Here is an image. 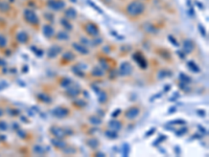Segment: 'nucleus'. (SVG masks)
Masks as SVG:
<instances>
[{
	"instance_id": "c85d7f7f",
	"label": "nucleus",
	"mask_w": 209,
	"mask_h": 157,
	"mask_svg": "<svg viewBox=\"0 0 209 157\" xmlns=\"http://www.w3.org/2000/svg\"><path fill=\"white\" fill-rule=\"evenodd\" d=\"M97 101H98L100 104H105V103L108 101V95H107V93L105 92V91H99Z\"/></svg>"
},
{
	"instance_id": "72a5a7b5",
	"label": "nucleus",
	"mask_w": 209,
	"mask_h": 157,
	"mask_svg": "<svg viewBox=\"0 0 209 157\" xmlns=\"http://www.w3.org/2000/svg\"><path fill=\"white\" fill-rule=\"evenodd\" d=\"M62 151H63V153H65V154H75V153H76L75 149H72L71 147H67V146Z\"/></svg>"
},
{
	"instance_id": "f8f14e48",
	"label": "nucleus",
	"mask_w": 209,
	"mask_h": 157,
	"mask_svg": "<svg viewBox=\"0 0 209 157\" xmlns=\"http://www.w3.org/2000/svg\"><path fill=\"white\" fill-rule=\"evenodd\" d=\"M65 93H66L67 95H68L69 97H71V99H74V97H76L77 95L81 93V89L79 88V87H67L66 88V91H65Z\"/></svg>"
},
{
	"instance_id": "f257e3e1",
	"label": "nucleus",
	"mask_w": 209,
	"mask_h": 157,
	"mask_svg": "<svg viewBox=\"0 0 209 157\" xmlns=\"http://www.w3.org/2000/svg\"><path fill=\"white\" fill-rule=\"evenodd\" d=\"M144 9L145 7L142 2H140V1H132V2L127 5L125 12L131 17H138L144 12Z\"/></svg>"
},
{
	"instance_id": "dca6fc26",
	"label": "nucleus",
	"mask_w": 209,
	"mask_h": 157,
	"mask_svg": "<svg viewBox=\"0 0 209 157\" xmlns=\"http://www.w3.org/2000/svg\"><path fill=\"white\" fill-rule=\"evenodd\" d=\"M76 16H77V13L73 7H69V9H67L66 11H65V17L68 18L69 20H73V19H75Z\"/></svg>"
},
{
	"instance_id": "423d86ee",
	"label": "nucleus",
	"mask_w": 209,
	"mask_h": 157,
	"mask_svg": "<svg viewBox=\"0 0 209 157\" xmlns=\"http://www.w3.org/2000/svg\"><path fill=\"white\" fill-rule=\"evenodd\" d=\"M140 114V108L139 107H131V108L127 109V111L125 112V117L128 120H135L136 117H138V115Z\"/></svg>"
},
{
	"instance_id": "5701e85b",
	"label": "nucleus",
	"mask_w": 209,
	"mask_h": 157,
	"mask_svg": "<svg viewBox=\"0 0 209 157\" xmlns=\"http://www.w3.org/2000/svg\"><path fill=\"white\" fill-rule=\"evenodd\" d=\"M71 70L73 71V73H74L75 75H77V77H85V73H84V71L82 70L81 68H79V65H73L72 67H71Z\"/></svg>"
},
{
	"instance_id": "de8ad7c7",
	"label": "nucleus",
	"mask_w": 209,
	"mask_h": 157,
	"mask_svg": "<svg viewBox=\"0 0 209 157\" xmlns=\"http://www.w3.org/2000/svg\"><path fill=\"white\" fill-rule=\"evenodd\" d=\"M101 41H103V40H101V38H97V40L95 39V40L92 42V44L93 45H98L99 43H101Z\"/></svg>"
},
{
	"instance_id": "0eeeda50",
	"label": "nucleus",
	"mask_w": 209,
	"mask_h": 157,
	"mask_svg": "<svg viewBox=\"0 0 209 157\" xmlns=\"http://www.w3.org/2000/svg\"><path fill=\"white\" fill-rule=\"evenodd\" d=\"M49 132H50V134L53 135V137H58V138H64L66 136L65 129L61 128L59 126H51L49 128Z\"/></svg>"
},
{
	"instance_id": "9b49d317",
	"label": "nucleus",
	"mask_w": 209,
	"mask_h": 157,
	"mask_svg": "<svg viewBox=\"0 0 209 157\" xmlns=\"http://www.w3.org/2000/svg\"><path fill=\"white\" fill-rule=\"evenodd\" d=\"M133 58H134V60L136 61L137 63H138L139 66H140L141 68H142V69L146 68V66H148V62H146V60L144 59V57H143V55H141L140 53H135V55H133Z\"/></svg>"
},
{
	"instance_id": "3c124183",
	"label": "nucleus",
	"mask_w": 209,
	"mask_h": 157,
	"mask_svg": "<svg viewBox=\"0 0 209 157\" xmlns=\"http://www.w3.org/2000/svg\"><path fill=\"white\" fill-rule=\"evenodd\" d=\"M95 156H98V157H105L106 156V154L103 152H96L95 153Z\"/></svg>"
},
{
	"instance_id": "4468645a",
	"label": "nucleus",
	"mask_w": 209,
	"mask_h": 157,
	"mask_svg": "<svg viewBox=\"0 0 209 157\" xmlns=\"http://www.w3.org/2000/svg\"><path fill=\"white\" fill-rule=\"evenodd\" d=\"M43 35L46 38H48V39L52 38L53 35H55V29H53V27L49 24H45L44 26H43Z\"/></svg>"
},
{
	"instance_id": "f03ea898",
	"label": "nucleus",
	"mask_w": 209,
	"mask_h": 157,
	"mask_svg": "<svg viewBox=\"0 0 209 157\" xmlns=\"http://www.w3.org/2000/svg\"><path fill=\"white\" fill-rule=\"evenodd\" d=\"M23 18L24 20L26 21L27 23L31 25H38L39 24V18L36 15V13L33 11L29 9H26L24 12H23Z\"/></svg>"
},
{
	"instance_id": "393cba45",
	"label": "nucleus",
	"mask_w": 209,
	"mask_h": 157,
	"mask_svg": "<svg viewBox=\"0 0 209 157\" xmlns=\"http://www.w3.org/2000/svg\"><path fill=\"white\" fill-rule=\"evenodd\" d=\"M69 39V35H68V33L67 31H59V33L57 34V40H60V41H66V40H68Z\"/></svg>"
},
{
	"instance_id": "58836bf2",
	"label": "nucleus",
	"mask_w": 209,
	"mask_h": 157,
	"mask_svg": "<svg viewBox=\"0 0 209 157\" xmlns=\"http://www.w3.org/2000/svg\"><path fill=\"white\" fill-rule=\"evenodd\" d=\"M99 63H100L101 66L105 68V70H108V69H109V65H108V63H107V61L105 60V59H100V60H99Z\"/></svg>"
},
{
	"instance_id": "7c9ffc66",
	"label": "nucleus",
	"mask_w": 209,
	"mask_h": 157,
	"mask_svg": "<svg viewBox=\"0 0 209 157\" xmlns=\"http://www.w3.org/2000/svg\"><path fill=\"white\" fill-rule=\"evenodd\" d=\"M61 24L64 26V28H65V31H71L72 29V25H71V23L69 22V21H67V20H65V19H62L61 20Z\"/></svg>"
},
{
	"instance_id": "4d7b16f0",
	"label": "nucleus",
	"mask_w": 209,
	"mask_h": 157,
	"mask_svg": "<svg viewBox=\"0 0 209 157\" xmlns=\"http://www.w3.org/2000/svg\"><path fill=\"white\" fill-rule=\"evenodd\" d=\"M168 88H170V86H166V87H165V91H168Z\"/></svg>"
},
{
	"instance_id": "ddd939ff",
	"label": "nucleus",
	"mask_w": 209,
	"mask_h": 157,
	"mask_svg": "<svg viewBox=\"0 0 209 157\" xmlns=\"http://www.w3.org/2000/svg\"><path fill=\"white\" fill-rule=\"evenodd\" d=\"M72 47L74 48V50H76L77 53H79L81 55H88L89 53V49L83 44H79V43L74 42V43H72Z\"/></svg>"
},
{
	"instance_id": "1a4fd4ad",
	"label": "nucleus",
	"mask_w": 209,
	"mask_h": 157,
	"mask_svg": "<svg viewBox=\"0 0 209 157\" xmlns=\"http://www.w3.org/2000/svg\"><path fill=\"white\" fill-rule=\"evenodd\" d=\"M62 51L61 46H58V45H52L48 48L47 50V57L49 59H53V58H57L58 55Z\"/></svg>"
},
{
	"instance_id": "412c9836",
	"label": "nucleus",
	"mask_w": 209,
	"mask_h": 157,
	"mask_svg": "<svg viewBox=\"0 0 209 157\" xmlns=\"http://www.w3.org/2000/svg\"><path fill=\"white\" fill-rule=\"evenodd\" d=\"M75 59V55L72 53L71 51H66L65 53H63L62 55V60H64L65 62H71Z\"/></svg>"
},
{
	"instance_id": "c756f323",
	"label": "nucleus",
	"mask_w": 209,
	"mask_h": 157,
	"mask_svg": "<svg viewBox=\"0 0 209 157\" xmlns=\"http://www.w3.org/2000/svg\"><path fill=\"white\" fill-rule=\"evenodd\" d=\"M179 79H180L181 83H184V84H188V83H190V77H188V75L185 74V73H183V72L180 73Z\"/></svg>"
},
{
	"instance_id": "a18cd8bd",
	"label": "nucleus",
	"mask_w": 209,
	"mask_h": 157,
	"mask_svg": "<svg viewBox=\"0 0 209 157\" xmlns=\"http://www.w3.org/2000/svg\"><path fill=\"white\" fill-rule=\"evenodd\" d=\"M199 28H200L201 31V34H202L203 37H206V31H205V28L202 26V25H199Z\"/></svg>"
},
{
	"instance_id": "864d4df0",
	"label": "nucleus",
	"mask_w": 209,
	"mask_h": 157,
	"mask_svg": "<svg viewBox=\"0 0 209 157\" xmlns=\"http://www.w3.org/2000/svg\"><path fill=\"white\" fill-rule=\"evenodd\" d=\"M82 42H83V43H85V44H90V42H89V41L88 40H85V38H82Z\"/></svg>"
},
{
	"instance_id": "b1692460",
	"label": "nucleus",
	"mask_w": 209,
	"mask_h": 157,
	"mask_svg": "<svg viewBox=\"0 0 209 157\" xmlns=\"http://www.w3.org/2000/svg\"><path fill=\"white\" fill-rule=\"evenodd\" d=\"M89 123L91 125H94V126H99L101 124V118L97 116V115H91L89 117Z\"/></svg>"
},
{
	"instance_id": "09e8293b",
	"label": "nucleus",
	"mask_w": 209,
	"mask_h": 157,
	"mask_svg": "<svg viewBox=\"0 0 209 157\" xmlns=\"http://www.w3.org/2000/svg\"><path fill=\"white\" fill-rule=\"evenodd\" d=\"M168 39H170V42H172L174 45H176V46H177V45H178V43H177V41L175 40V38H174V37H172V36H170V37H168Z\"/></svg>"
},
{
	"instance_id": "20e7f679",
	"label": "nucleus",
	"mask_w": 209,
	"mask_h": 157,
	"mask_svg": "<svg viewBox=\"0 0 209 157\" xmlns=\"http://www.w3.org/2000/svg\"><path fill=\"white\" fill-rule=\"evenodd\" d=\"M47 7L52 11H61L65 7L66 3L63 0H47Z\"/></svg>"
},
{
	"instance_id": "5fc2aeb1",
	"label": "nucleus",
	"mask_w": 209,
	"mask_h": 157,
	"mask_svg": "<svg viewBox=\"0 0 209 157\" xmlns=\"http://www.w3.org/2000/svg\"><path fill=\"white\" fill-rule=\"evenodd\" d=\"M175 151H176L177 154H180V152H181V151L179 150V147H175Z\"/></svg>"
},
{
	"instance_id": "aec40b11",
	"label": "nucleus",
	"mask_w": 209,
	"mask_h": 157,
	"mask_svg": "<svg viewBox=\"0 0 209 157\" xmlns=\"http://www.w3.org/2000/svg\"><path fill=\"white\" fill-rule=\"evenodd\" d=\"M37 99L40 101V102L44 103V104H49V103L51 102V99L49 97V95L45 94V93H38Z\"/></svg>"
},
{
	"instance_id": "39448f33",
	"label": "nucleus",
	"mask_w": 209,
	"mask_h": 157,
	"mask_svg": "<svg viewBox=\"0 0 209 157\" xmlns=\"http://www.w3.org/2000/svg\"><path fill=\"white\" fill-rule=\"evenodd\" d=\"M133 67L130 62H122L119 66V74L121 77H128L132 73Z\"/></svg>"
},
{
	"instance_id": "8fccbe9b",
	"label": "nucleus",
	"mask_w": 209,
	"mask_h": 157,
	"mask_svg": "<svg viewBox=\"0 0 209 157\" xmlns=\"http://www.w3.org/2000/svg\"><path fill=\"white\" fill-rule=\"evenodd\" d=\"M155 131H156V129H155V128H152V129H151V130H150V131H149V132H148V133H146V134H145V136H146V137L151 136V135H152V134H153V133H154V132H155Z\"/></svg>"
},
{
	"instance_id": "f704fd0d",
	"label": "nucleus",
	"mask_w": 209,
	"mask_h": 157,
	"mask_svg": "<svg viewBox=\"0 0 209 157\" xmlns=\"http://www.w3.org/2000/svg\"><path fill=\"white\" fill-rule=\"evenodd\" d=\"M33 150V153H35V154H38V155H42L43 153H44V149L42 148L41 146H35Z\"/></svg>"
},
{
	"instance_id": "a19ab883",
	"label": "nucleus",
	"mask_w": 209,
	"mask_h": 157,
	"mask_svg": "<svg viewBox=\"0 0 209 157\" xmlns=\"http://www.w3.org/2000/svg\"><path fill=\"white\" fill-rule=\"evenodd\" d=\"M88 3H89V4H91V7H94V9H96V11H97V12H99V13H100V14H101V13H103V11H101V9H99V7H96V5H95V4H94V3H93V2H92V1H90V0H88Z\"/></svg>"
},
{
	"instance_id": "13d9d810",
	"label": "nucleus",
	"mask_w": 209,
	"mask_h": 157,
	"mask_svg": "<svg viewBox=\"0 0 209 157\" xmlns=\"http://www.w3.org/2000/svg\"><path fill=\"white\" fill-rule=\"evenodd\" d=\"M2 114H3V111H2V110H0V116H1Z\"/></svg>"
},
{
	"instance_id": "2f4dec72",
	"label": "nucleus",
	"mask_w": 209,
	"mask_h": 157,
	"mask_svg": "<svg viewBox=\"0 0 209 157\" xmlns=\"http://www.w3.org/2000/svg\"><path fill=\"white\" fill-rule=\"evenodd\" d=\"M121 152H122L123 156H128L129 153H130V145L129 144H125L121 148Z\"/></svg>"
},
{
	"instance_id": "c9c22d12",
	"label": "nucleus",
	"mask_w": 209,
	"mask_h": 157,
	"mask_svg": "<svg viewBox=\"0 0 209 157\" xmlns=\"http://www.w3.org/2000/svg\"><path fill=\"white\" fill-rule=\"evenodd\" d=\"M9 9V5L7 3H4V2H0V11L2 12H7Z\"/></svg>"
},
{
	"instance_id": "a211bd4d",
	"label": "nucleus",
	"mask_w": 209,
	"mask_h": 157,
	"mask_svg": "<svg viewBox=\"0 0 209 157\" xmlns=\"http://www.w3.org/2000/svg\"><path fill=\"white\" fill-rule=\"evenodd\" d=\"M17 40L19 41L21 44H25V43L28 41V35H27V33H25V31H20L19 34L17 35Z\"/></svg>"
},
{
	"instance_id": "e433bc0d",
	"label": "nucleus",
	"mask_w": 209,
	"mask_h": 157,
	"mask_svg": "<svg viewBox=\"0 0 209 157\" xmlns=\"http://www.w3.org/2000/svg\"><path fill=\"white\" fill-rule=\"evenodd\" d=\"M185 120H170V125H185Z\"/></svg>"
},
{
	"instance_id": "4be33fe9",
	"label": "nucleus",
	"mask_w": 209,
	"mask_h": 157,
	"mask_svg": "<svg viewBox=\"0 0 209 157\" xmlns=\"http://www.w3.org/2000/svg\"><path fill=\"white\" fill-rule=\"evenodd\" d=\"M91 75L92 77H100L105 75V71L103 69H100L99 67H94L91 71Z\"/></svg>"
},
{
	"instance_id": "4c0bfd02",
	"label": "nucleus",
	"mask_w": 209,
	"mask_h": 157,
	"mask_svg": "<svg viewBox=\"0 0 209 157\" xmlns=\"http://www.w3.org/2000/svg\"><path fill=\"white\" fill-rule=\"evenodd\" d=\"M7 46V39L3 36H0V48Z\"/></svg>"
},
{
	"instance_id": "2eb2a0df",
	"label": "nucleus",
	"mask_w": 209,
	"mask_h": 157,
	"mask_svg": "<svg viewBox=\"0 0 209 157\" xmlns=\"http://www.w3.org/2000/svg\"><path fill=\"white\" fill-rule=\"evenodd\" d=\"M194 49V44L192 40H185L183 42V50L186 53H192V50Z\"/></svg>"
},
{
	"instance_id": "ea45409f",
	"label": "nucleus",
	"mask_w": 209,
	"mask_h": 157,
	"mask_svg": "<svg viewBox=\"0 0 209 157\" xmlns=\"http://www.w3.org/2000/svg\"><path fill=\"white\" fill-rule=\"evenodd\" d=\"M7 129V125L5 122H0V130L1 131H5Z\"/></svg>"
},
{
	"instance_id": "f3484780",
	"label": "nucleus",
	"mask_w": 209,
	"mask_h": 157,
	"mask_svg": "<svg viewBox=\"0 0 209 157\" xmlns=\"http://www.w3.org/2000/svg\"><path fill=\"white\" fill-rule=\"evenodd\" d=\"M86 144H87V146H88L90 149H92V150L97 149L98 148V146H99L98 139H97V138H94V137H93V138H89V139L86 142Z\"/></svg>"
},
{
	"instance_id": "c03bdc74",
	"label": "nucleus",
	"mask_w": 209,
	"mask_h": 157,
	"mask_svg": "<svg viewBox=\"0 0 209 157\" xmlns=\"http://www.w3.org/2000/svg\"><path fill=\"white\" fill-rule=\"evenodd\" d=\"M119 113H121L120 109H117V110H115L114 112L112 113V117H117L119 115Z\"/></svg>"
},
{
	"instance_id": "6e6d98bb",
	"label": "nucleus",
	"mask_w": 209,
	"mask_h": 157,
	"mask_svg": "<svg viewBox=\"0 0 209 157\" xmlns=\"http://www.w3.org/2000/svg\"><path fill=\"white\" fill-rule=\"evenodd\" d=\"M178 55H179V57H181V59H184L185 58V55H183V53H180V51H178Z\"/></svg>"
},
{
	"instance_id": "6e6552de",
	"label": "nucleus",
	"mask_w": 209,
	"mask_h": 157,
	"mask_svg": "<svg viewBox=\"0 0 209 157\" xmlns=\"http://www.w3.org/2000/svg\"><path fill=\"white\" fill-rule=\"evenodd\" d=\"M85 31H86L89 36L95 37V36L98 35L99 29H98V27H97V25H95L94 23L89 22V23H87V24L85 25Z\"/></svg>"
},
{
	"instance_id": "a878e982",
	"label": "nucleus",
	"mask_w": 209,
	"mask_h": 157,
	"mask_svg": "<svg viewBox=\"0 0 209 157\" xmlns=\"http://www.w3.org/2000/svg\"><path fill=\"white\" fill-rule=\"evenodd\" d=\"M60 85L62 87H64V88H67L70 85H72V80L69 79V77H62L61 80H60Z\"/></svg>"
},
{
	"instance_id": "bb28decb",
	"label": "nucleus",
	"mask_w": 209,
	"mask_h": 157,
	"mask_svg": "<svg viewBox=\"0 0 209 157\" xmlns=\"http://www.w3.org/2000/svg\"><path fill=\"white\" fill-rule=\"evenodd\" d=\"M187 67H188L192 72H196V73L200 72V67H199L194 61H188V62H187Z\"/></svg>"
},
{
	"instance_id": "37998d69",
	"label": "nucleus",
	"mask_w": 209,
	"mask_h": 157,
	"mask_svg": "<svg viewBox=\"0 0 209 157\" xmlns=\"http://www.w3.org/2000/svg\"><path fill=\"white\" fill-rule=\"evenodd\" d=\"M18 135H19L20 137L24 138V137L26 136V133L24 132V130H18Z\"/></svg>"
},
{
	"instance_id": "79ce46f5",
	"label": "nucleus",
	"mask_w": 209,
	"mask_h": 157,
	"mask_svg": "<svg viewBox=\"0 0 209 157\" xmlns=\"http://www.w3.org/2000/svg\"><path fill=\"white\" fill-rule=\"evenodd\" d=\"M179 132H177V135H179V136H182L183 134H185L187 131V128H183V129H180V130H178Z\"/></svg>"
},
{
	"instance_id": "7ed1b4c3",
	"label": "nucleus",
	"mask_w": 209,
	"mask_h": 157,
	"mask_svg": "<svg viewBox=\"0 0 209 157\" xmlns=\"http://www.w3.org/2000/svg\"><path fill=\"white\" fill-rule=\"evenodd\" d=\"M52 115L57 118H65L69 115L70 111H69L68 108L66 107H63V106H59V107H55V109H52L51 111Z\"/></svg>"
},
{
	"instance_id": "6ab92c4d",
	"label": "nucleus",
	"mask_w": 209,
	"mask_h": 157,
	"mask_svg": "<svg viewBox=\"0 0 209 157\" xmlns=\"http://www.w3.org/2000/svg\"><path fill=\"white\" fill-rule=\"evenodd\" d=\"M108 126H109V128L112 129V130H114V131H118L122 128V125H121V123L118 122V120H110Z\"/></svg>"
},
{
	"instance_id": "9d476101",
	"label": "nucleus",
	"mask_w": 209,
	"mask_h": 157,
	"mask_svg": "<svg viewBox=\"0 0 209 157\" xmlns=\"http://www.w3.org/2000/svg\"><path fill=\"white\" fill-rule=\"evenodd\" d=\"M50 142L55 148L59 149V150H63V149L67 146V144L63 140V138H58V137H53V138H51Z\"/></svg>"
},
{
	"instance_id": "603ef678",
	"label": "nucleus",
	"mask_w": 209,
	"mask_h": 157,
	"mask_svg": "<svg viewBox=\"0 0 209 157\" xmlns=\"http://www.w3.org/2000/svg\"><path fill=\"white\" fill-rule=\"evenodd\" d=\"M197 112H198V113H201V114H200L201 116H204V115L206 114V112H205V111H203V110H198Z\"/></svg>"
},
{
	"instance_id": "cd10ccee",
	"label": "nucleus",
	"mask_w": 209,
	"mask_h": 157,
	"mask_svg": "<svg viewBox=\"0 0 209 157\" xmlns=\"http://www.w3.org/2000/svg\"><path fill=\"white\" fill-rule=\"evenodd\" d=\"M105 135L108 137L109 139H115V138L118 137V133H117V131H114V130H112V129L105 131Z\"/></svg>"
},
{
	"instance_id": "49530a36",
	"label": "nucleus",
	"mask_w": 209,
	"mask_h": 157,
	"mask_svg": "<svg viewBox=\"0 0 209 157\" xmlns=\"http://www.w3.org/2000/svg\"><path fill=\"white\" fill-rule=\"evenodd\" d=\"M165 138H166V136H164V135H163V136H160L158 138V140H157L156 142H154V145H158L160 142H162V140H165Z\"/></svg>"
},
{
	"instance_id": "473e14b6",
	"label": "nucleus",
	"mask_w": 209,
	"mask_h": 157,
	"mask_svg": "<svg viewBox=\"0 0 209 157\" xmlns=\"http://www.w3.org/2000/svg\"><path fill=\"white\" fill-rule=\"evenodd\" d=\"M73 105H74L75 107H77V108H83V107H85V106H87V103L85 102L84 100H76V101H74V103H73Z\"/></svg>"
}]
</instances>
